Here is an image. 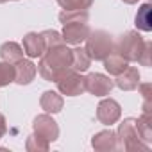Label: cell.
Masks as SVG:
<instances>
[{"mask_svg": "<svg viewBox=\"0 0 152 152\" xmlns=\"http://www.w3.org/2000/svg\"><path fill=\"white\" fill-rule=\"evenodd\" d=\"M36 68L43 79L57 81L66 70L72 68V50L66 48L64 43L52 47V48H47Z\"/></svg>", "mask_w": 152, "mask_h": 152, "instance_id": "6da1fadb", "label": "cell"}, {"mask_svg": "<svg viewBox=\"0 0 152 152\" xmlns=\"http://www.w3.org/2000/svg\"><path fill=\"white\" fill-rule=\"evenodd\" d=\"M86 41V52L88 56L91 57V61H104L109 54L115 52V43H113V38L104 32V31H95V32H90L88 38L84 39Z\"/></svg>", "mask_w": 152, "mask_h": 152, "instance_id": "7a4b0ae2", "label": "cell"}, {"mask_svg": "<svg viewBox=\"0 0 152 152\" xmlns=\"http://www.w3.org/2000/svg\"><path fill=\"white\" fill-rule=\"evenodd\" d=\"M143 47H145V41L141 39V36L134 31H129L118 39L116 52L127 61H138L143 52Z\"/></svg>", "mask_w": 152, "mask_h": 152, "instance_id": "3957f363", "label": "cell"}, {"mask_svg": "<svg viewBox=\"0 0 152 152\" xmlns=\"http://www.w3.org/2000/svg\"><path fill=\"white\" fill-rule=\"evenodd\" d=\"M56 83H57L59 91L63 95H66V97H77V95H81V93L86 91L84 77H81V73L75 72V70H72V68L66 70Z\"/></svg>", "mask_w": 152, "mask_h": 152, "instance_id": "277c9868", "label": "cell"}, {"mask_svg": "<svg viewBox=\"0 0 152 152\" xmlns=\"http://www.w3.org/2000/svg\"><path fill=\"white\" fill-rule=\"evenodd\" d=\"M118 138L122 141V147L127 150H134V148H147L145 143H140V132H138V125L134 118H127L120 124L118 127Z\"/></svg>", "mask_w": 152, "mask_h": 152, "instance_id": "5b68a950", "label": "cell"}, {"mask_svg": "<svg viewBox=\"0 0 152 152\" xmlns=\"http://www.w3.org/2000/svg\"><path fill=\"white\" fill-rule=\"evenodd\" d=\"M84 86H86L88 93H91L95 97H106L113 90L115 83L102 73H90L88 77H84Z\"/></svg>", "mask_w": 152, "mask_h": 152, "instance_id": "8992f818", "label": "cell"}, {"mask_svg": "<svg viewBox=\"0 0 152 152\" xmlns=\"http://www.w3.org/2000/svg\"><path fill=\"white\" fill-rule=\"evenodd\" d=\"M90 34V27H88V22H70V23H64V29H63V41L64 43H70V45H79L83 43Z\"/></svg>", "mask_w": 152, "mask_h": 152, "instance_id": "52a82bcc", "label": "cell"}, {"mask_svg": "<svg viewBox=\"0 0 152 152\" xmlns=\"http://www.w3.org/2000/svg\"><path fill=\"white\" fill-rule=\"evenodd\" d=\"M34 134L39 136V138H43V140H47V141L50 143V141L57 140V136H59V127H57V124L52 120V116H48V113H47V115H39V116L34 120Z\"/></svg>", "mask_w": 152, "mask_h": 152, "instance_id": "ba28073f", "label": "cell"}, {"mask_svg": "<svg viewBox=\"0 0 152 152\" xmlns=\"http://www.w3.org/2000/svg\"><path fill=\"white\" fill-rule=\"evenodd\" d=\"M120 115H122L120 106H118V102L113 100V99H104V100L99 104V107H97V120H99L100 124H104V125H113V124H116L118 118H120Z\"/></svg>", "mask_w": 152, "mask_h": 152, "instance_id": "9c48e42d", "label": "cell"}, {"mask_svg": "<svg viewBox=\"0 0 152 152\" xmlns=\"http://www.w3.org/2000/svg\"><path fill=\"white\" fill-rule=\"evenodd\" d=\"M38 73V68L34 63L27 61V59H20L18 63H15V83L18 84H29Z\"/></svg>", "mask_w": 152, "mask_h": 152, "instance_id": "30bf717a", "label": "cell"}, {"mask_svg": "<svg viewBox=\"0 0 152 152\" xmlns=\"http://www.w3.org/2000/svg\"><path fill=\"white\" fill-rule=\"evenodd\" d=\"M45 50H47V47H45L41 32L39 34L38 32H29L23 38V54H27L29 57H41Z\"/></svg>", "mask_w": 152, "mask_h": 152, "instance_id": "8fae6325", "label": "cell"}, {"mask_svg": "<svg viewBox=\"0 0 152 152\" xmlns=\"http://www.w3.org/2000/svg\"><path fill=\"white\" fill-rule=\"evenodd\" d=\"M115 84H116L120 90H125V91L136 90V88L140 86V73H138V68H134V66H127L122 73L116 75Z\"/></svg>", "mask_w": 152, "mask_h": 152, "instance_id": "7c38bea8", "label": "cell"}, {"mask_svg": "<svg viewBox=\"0 0 152 152\" xmlns=\"http://www.w3.org/2000/svg\"><path fill=\"white\" fill-rule=\"evenodd\" d=\"M91 145H93L95 150H115V148H118L116 134L111 132V131H102V132L93 136Z\"/></svg>", "mask_w": 152, "mask_h": 152, "instance_id": "4fadbf2b", "label": "cell"}, {"mask_svg": "<svg viewBox=\"0 0 152 152\" xmlns=\"http://www.w3.org/2000/svg\"><path fill=\"white\" fill-rule=\"evenodd\" d=\"M0 57H2V61H6V63L15 64L20 59H23V48L15 41H7V43H4L0 47Z\"/></svg>", "mask_w": 152, "mask_h": 152, "instance_id": "5bb4252c", "label": "cell"}, {"mask_svg": "<svg viewBox=\"0 0 152 152\" xmlns=\"http://www.w3.org/2000/svg\"><path fill=\"white\" fill-rule=\"evenodd\" d=\"M127 66H129V61L124 59L118 52H116V54L113 52V54H109V56L104 59V68L109 72V75H115V77H116L118 73H122Z\"/></svg>", "mask_w": 152, "mask_h": 152, "instance_id": "9a60e30c", "label": "cell"}, {"mask_svg": "<svg viewBox=\"0 0 152 152\" xmlns=\"http://www.w3.org/2000/svg\"><path fill=\"white\" fill-rule=\"evenodd\" d=\"M39 106H41V109H45L47 113H57V111L63 109V97L57 95L56 91H45V93L41 95Z\"/></svg>", "mask_w": 152, "mask_h": 152, "instance_id": "2e32d148", "label": "cell"}, {"mask_svg": "<svg viewBox=\"0 0 152 152\" xmlns=\"http://www.w3.org/2000/svg\"><path fill=\"white\" fill-rule=\"evenodd\" d=\"M91 64V57L88 56V52L84 48H75L72 50V70L75 72H86Z\"/></svg>", "mask_w": 152, "mask_h": 152, "instance_id": "e0dca14e", "label": "cell"}, {"mask_svg": "<svg viewBox=\"0 0 152 152\" xmlns=\"http://www.w3.org/2000/svg\"><path fill=\"white\" fill-rule=\"evenodd\" d=\"M136 27L140 31H152V20H150V4H143L140 9H138V15H136Z\"/></svg>", "mask_w": 152, "mask_h": 152, "instance_id": "ac0fdd59", "label": "cell"}, {"mask_svg": "<svg viewBox=\"0 0 152 152\" xmlns=\"http://www.w3.org/2000/svg\"><path fill=\"white\" fill-rule=\"evenodd\" d=\"M64 11H88L93 0H57Z\"/></svg>", "mask_w": 152, "mask_h": 152, "instance_id": "d6986e66", "label": "cell"}, {"mask_svg": "<svg viewBox=\"0 0 152 152\" xmlns=\"http://www.w3.org/2000/svg\"><path fill=\"white\" fill-rule=\"evenodd\" d=\"M15 83V64L2 61L0 63V88Z\"/></svg>", "mask_w": 152, "mask_h": 152, "instance_id": "ffe728a7", "label": "cell"}, {"mask_svg": "<svg viewBox=\"0 0 152 152\" xmlns=\"http://www.w3.org/2000/svg\"><path fill=\"white\" fill-rule=\"evenodd\" d=\"M61 23H70V22H88V11H63L59 15Z\"/></svg>", "mask_w": 152, "mask_h": 152, "instance_id": "44dd1931", "label": "cell"}, {"mask_svg": "<svg viewBox=\"0 0 152 152\" xmlns=\"http://www.w3.org/2000/svg\"><path fill=\"white\" fill-rule=\"evenodd\" d=\"M43 36V41H45V47L47 48H52V47H57V45H63V38L57 31H43L41 32Z\"/></svg>", "mask_w": 152, "mask_h": 152, "instance_id": "7402d4cb", "label": "cell"}, {"mask_svg": "<svg viewBox=\"0 0 152 152\" xmlns=\"http://www.w3.org/2000/svg\"><path fill=\"white\" fill-rule=\"evenodd\" d=\"M47 148H48V141L47 140H43V138H39L36 134L29 136V140H27V150H47Z\"/></svg>", "mask_w": 152, "mask_h": 152, "instance_id": "603a6c76", "label": "cell"}, {"mask_svg": "<svg viewBox=\"0 0 152 152\" xmlns=\"http://www.w3.org/2000/svg\"><path fill=\"white\" fill-rule=\"evenodd\" d=\"M6 131H7V127H6V118H4V115H0V138L6 134Z\"/></svg>", "mask_w": 152, "mask_h": 152, "instance_id": "cb8c5ba5", "label": "cell"}, {"mask_svg": "<svg viewBox=\"0 0 152 152\" xmlns=\"http://www.w3.org/2000/svg\"><path fill=\"white\" fill-rule=\"evenodd\" d=\"M124 2H125V4H136L138 0H124Z\"/></svg>", "mask_w": 152, "mask_h": 152, "instance_id": "d4e9b609", "label": "cell"}, {"mask_svg": "<svg viewBox=\"0 0 152 152\" xmlns=\"http://www.w3.org/2000/svg\"><path fill=\"white\" fill-rule=\"evenodd\" d=\"M2 2H7V0H0V4H2Z\"/></svg>", "mask_w": 152, "mask_h": 152, "instance_id": "484cf974", "label": "cell"}]
</instances>
